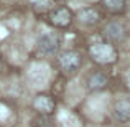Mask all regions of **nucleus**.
<instances>
[{
  "label": "nucleus",
  "mask_w": 130,
  "mask_h": 127,
  "mask_svg": "<svg viewBox=\"0 0 130 127\" xmlns=\"http://www.w3.org/2000/svg\"><path fill=\"white\" fill-rule=\"evenodd\" d=\"M77 20H79L83 25H95V23H99V20H101V13H99V10L92 8V7H87V8H83L79 10V13H77Z\"/></svg>",
  "instance_id": "8"
},
{
  "label": "nucleus",
  "mask_w": 130,
  "mask_h": 127,
  "mask_svg": "<svg viewBox=\"0 0 130 127\" xmlns=\"http://www.w3.org/2000/svg\"><path fill=\"white\" fill-rule=\"evenodd\" d=\"M0 68H2V63H0Z\"/></svg>",
  "instance_id": "12"
},
{
  "label": "nucleus",
  "mask_w": 130,
  "mask_h": 127,
  "mask_svg": "<svg viewBox=\"0 0 130 127\" xmlns=\"http://www.w3.org/2000/svg\"><path fill=\"white\" fill-rule=\"evenodd\" d=\"M89 54L92 61L99 64H112L117 61V50L109 41H97L89 46Z\"/></svg>",
  "instance_id": "1"
},
{
  "label": "nucleus",
  "mask_w": 130,
  "mask_h": 127,
  "mask_svg": "<svg viewBox=\"0 0 130 127\" xmlns=\"http://www.w3.org/2000/svg\"><path fill=\"white\" fill-rule=\"evenodd\" d=\"M102 5L112 13H122L125 10V0H102Z\"/></svg>",
  "instance_id": "10"
},
{
  "label": "nucleus",
  "mask_w": 130,
  "mask_h": 127,
  "mask_svg": "<svg viewBox=\"0 0 130 127\" xmlns=\"http://www.w3.org/2000/svg\"><path fill=\"white\" fill-rule=\"evenodd\" d=\"M104 36L109 40V43H119L125 38V26L119 20H112L104 26Z\"/></svg>",
  "instance_id": "4"
},
{
  "label": "nucleus",
  "mask_w": 130,
  "mask_h": 127,
  "mask_svg": "<svg viewBox=\"0 0 130 127\" xmlns=\"http://www.w3.org/2000/svg\"><path fill=\"white\" fill-rule=\"evenodd\" d=\"M112 114L117 121H130V97H119L112 106Z\"/></svg>",
  "instance_id": "6"
},
{
  "label": "nucleus",
  "mask_w": 130,
  "mask_h": 127,
  "mask_svg": "<svg viewBox=\"0 0 130 127\" xmlns=\"http://www.w3.org/2000/svg\"><path fill=\"white\" fill-rule=\"evenodd\" d=\"M109 84V78L105 76L102 71H94V73L89 74L87 78V88L91 91H101V89H105Z\"/></svg>",
  "instance_id": "7"
},
{
  "label": "nucleus",
  "mask_w": 130,
  "mask_h": 127,
  "mask_svg": "<svg viewBox=\"0 0 130 127\" xmlns=\"http://www.w3.org/2000/svg\"><path fill=\"white\" fill-rule=\"evenodd\" d=\"M50 22L58 28H66L73 22V13L66 7H58L50 13Z\"/></svg>",
  "instance_id": "5"
},
{
  "label": "nucleus",
  "mask_w": 130,
  "mask_h": 127,
  "mask_svg": "<svg viewBox=\"0 0 130 127\" xmlns=\"http://www.w3.org/2000/svg\"><path fill=\"white\" fill-rule=\"evenodd\" d=\"M33 106H35L36 111L43 112V114H51V112L54 111V101L46 94H40L38 97L35 99Z\"/></svg>",
  "instance_id": "9"
},
{
  "label": "nucleus",
  "mask_w": 130,
  "mask_h": 127,
  "mask_svg": "<svg viewBox=\"0 0 130 127\" xmlns=\"http://www.w3.org/2000/svg\"><path fill=\"white\" fill-rule=\"evenodd\" d=\"M35 8H40V10H44L48 5H50V0H28Z\"/></svg>",
  "instance_id": "11"
},
{
  "label": "nucleus",
  "mask_w": 130,
  "mask_h": 127,
  "mask_svg": "<svg viewBox=\"0 0 130 127\" xmlns=\"http://www.w3.org/2000/svg\"><path fill=\"white\" fill-rule=\"evenodd\" d=\"M58 64L64 73H76L83 64V56L76 50H66L58 56Z\"/></svg>",
  "instance_id": "2"
},
{
  "label": "nucleus",
  "mask_w": 130,
  "mask_h": 127,
  "mask_svg": "<svg viewBox=\"0 0 130 127\" xmlns=\"http://www.w3.org/2000/svg\"><path fill=\"white\" fill-rule=\"evenodd\" d=\"M61 40L56 33L50 32V33H43L41 36L36 41V48H38V53L44 54V56H50V54H54L58 50H59Z\"/></svg>",
  "instance_id": "3"
}]
</instances>
